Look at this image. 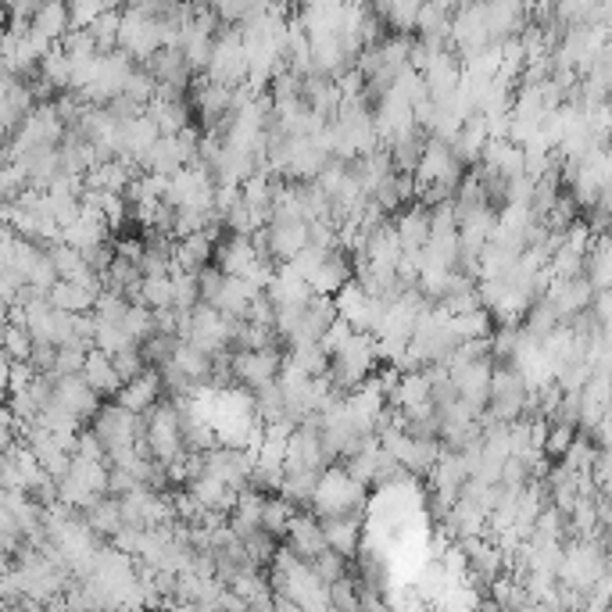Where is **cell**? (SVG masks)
Wrapping results in <instances>:
<instances>
[{
  "instance_id": "47",
  "label": "cell",
  "mask_w": 612,
  "mask_h": 612,
  "mask_svg": "<svg viewBox=\"0 0 612 612\" xmlns=\"http://www.w3.org/2000/svg\"><path fill=\"white\" fill-rule=\"evenodd\" d=\"M72 459H83V462H104V448L90 430H79L76 434V448H72Z\"/></svg>"
},
{
  "instance_id": "51",
  "label": "cell",
  "mask_w": 612,
  "mask_h": 612,
  "mask_svg": "<svg viewBox=\"0 0 612 612\" xmlns=\"http://www.w3.org/2000/svg\"><path fill=\"white\" fill-rule=\"evenodd\" d=\"M4 333H8V319L0 315V344H4Z\"/></svg>"
},
{
  "instance_id": "24",
  "label": "cell",
  "mask_w": 612,
  "mask_h": 612,
  "mask_svg": "<svg viewBox=\"0 0 612 612\" xmlns=\"http://www.w3.org/2000/svg\"><path fill=\"white\" fill-rule=\"evenodd\" d=\"M158 136H162V133H158V126H154L147 115L126 122V126H122V158H119V162H133L136 165L154 144H158Z\"/></svg>"
},
{
  "instance_id": "43",
  "label": "cell",
  "mask_w": 612,
  "mask_h": 612,
  "mask_svg": "<svg viewBox=\"0 0 612 612\" xmlns=\"http://www.w3.org/2000/svg\"><path fill=\"white\" fill-rule=\"evenodd\" d=\"M308 566H312L315 577H319L326 587H330V584H337V580H344V566H348V559H340L337 552H330V548H326V552H323V555H315V559L308 562Z\"/></svg>"
},
{
  "instance_id": "32",
  "label": "cell",
  "mask_w": 612,
  "mask_h": 612,
  "mask_svg": "<svg viewBox=\"0 0 612 612\" xmlns=\"http://www.w3.org/2000/svg\"><path fill=\"white\" fill-rule=\"evenodd\" d=\"M448 527L459 537H480V530L487 527V512L480 509V505L469 502V498H459V502L448 509Z\"/></svg>"
},
{
  "instance_id": "49",
  "label": "cell",
  "mask_w": 612,
  "mask_h": 612,
  "mask_svg": "<svg viewBox=\"0 0 612 612\" xmlns=\"http://www.w3.org/2000/svg\"><path fill=\"white\" fill-rule=\"evenodd\" d=\"M8 373H11V362L4 358V351H0V398L8 394Z\"/></svg>"
},
{
  "instance_id": "46",
  "label": "cell",
  "mask_w": 612,
  "mask_h": 612,
  "mask_svg": "<svg viewBox=\"0 0 612 612\" xmlns=\"http://www.w3.org/2000/svg\"><path fill=\"white\" fill-rule=\"evenodd\" d=\"M323 258H326V251H319V247H312V244H308V247H301L298 255L290 258L287 265H290V269H294V272H298L301 280L308 283V276H312V272L319 269V262H323Z\"/></svg>"
},
{
  "instance_id": "29",
  "label": "cell",
  "mask_w": 612,
  "mask_h": 612,
  "mask_svg": "<svg viewBox=\"0 0 612 612\" xmlns=\"http://www.w3.org/2000/svg\"><path fill=\"white\" fill-rule=\"evenodd\" d=\"M33 108H36V101H33V90H29V83L15 79V86H11L8 94L0 97V126L15 133V129L22 126V119H26Z\"/></svg>"
},
{
  "instance_id": "22",
  "label": "cell",
  "mask_w": 612,
  "mask_h": 612,
  "mask_svg": "<svg viewBox=\"0 0 612 612\" xmlns=\"http://www.w3.org/2000/svg\"><path fill=\"white\" fill-rule=\"evenodd\" d=\"M333 319H337V308H333V298H319V294H312V301H308L305 312H301L298 337L290 340V344H298V340H308V344H319V337H323V333L330 330Z\"/></svg>"
},
{
  "instance_id": "12",
  "label": "cell",
  "mask_w": 612,
  "mask_h": 612,
  "mask_svg": "<svg viewBox=\"0 0 612 612\" xmlns=\"http://www.w3.org/2000/svg\"><path fill=\"white\" fill-rule=\"evenodd\" d=\"M215 244H219V230H204V233H194V237H183L176 240L172 247V262H169V276L183 272V276H197L201 269L212 265V255H215Z\"/></svg>"
},
{
  "instance_id": "34",
  "label": "cell",
  "mask_w": 612,
  "mask_h": 612,
  "mask_svg": "<svg viewBox=\"0 0 612 612\" xmlns=\"http://www.w3.org/2000/svg\"><path fill=\"white\" fill-rule=\"evenodd\" d=\"M448 326L462 344V340H487L491 337L494 319L487 308H476V312H466V315H448Z\"/></svg>"
},
{
  "instance_id": "30",
  "label": "cell",
  "mask_w": 612,
  "mask_h": 612,
  "mask_svg": "<svg viewBox=\"0 0 612 612\" xmlns=\"http://www.w3.org/2000/svg\"><path fill=\"white\" fill-rule=\"evenodd\" d=\"M451 15H455V8H451V4H419L416 33L423 36V40H444V43H448Z\"/></svg>"
},
{
  "instance_id": "48",
  "label": "cell",
  "mask_w": 612,
  "mask_h": 612,
  "mask_svg": "<svg viewBox=\"0 0 612 612\" xmlns=\"http://www.w3.org/2000/svg\"><path fill=\"white\" fill-rule=\"evenodd\" d=\"M351 333H355V330H351V326L344 323V319H333V326H330V330H326L323 337H319V348H323L326 355H333V351H337L340 344H348V337H351Z\"/></svg>"
},
{
  "instance_id": "10",
  "label": "cell",
  "mask_w": 612,
  "mask_h": 612,
  "mask_svg": "<svg viewBox=\"0 0 612 612\" xmlns=\"http://www.w3.org/2000/svg\"><path fill=\"white\" fill-rule=\"evenodd\" d=\"M541 298L552 305V312L559 315V323H570V319L587 312V305L595 298V290H591V283H587L584 276H577V280H548Z\"/></svg>"
},
{
  "instance_id": "20",
  "label": "cell",
  "mask_w": 612,
  "mask_h": 612,
  "mask_svg": "<svg viewBox=\"0 0 612 612\" xmlns=\"http://www.w3.org/2000/svg\"><path fill=\"white\" fill-rule=\"evenodd\" d=\"M283 366H290L294 373L308 376V380H323V376H330V355H326V351L319 348V344L298 340V344H287Z\"/></svg>"
},
{
  "instance_id": "1",
  "label": "cell",
  "mask_w": 612,
  "mask_h": 612,
  "mask_svg": "<svg viewBox=\"0 0 612 612\" xmlns=\"http://www.w3.org/2000/svg\"><path fill=\"white\" fill-rule=\"evenodd\" d=\"M487 416L494 423H516V419H534V394L519 380L512 366H494L491 394H487Z\"/></svg>"
},
{
  "instance_id": "27",
  "label": "cell",
  "mask_w": 612,
  "mask_h": 612,
  "mask_svg": "<svg viewBox=\"0 0 612 612\" xmlns=\"http://www.w3.org/2000/svg\"><path fill=\"white\" fill-rule=\"evenodd\" d=\"M172 369H179V373L187 376L194 387H201V383L212 380V369H215V358L204 355V351H197L194 344H176V351H172Z\"/></svg>"
},
{
  "instance_id": "4",
  "label": "cell",
  "mask_w": 612,
  "mask_h": 612,
  "mask_svg": "<svg viewBox=\"0 0 612 612\" xmlns=\"http://www.w3.org/2000/svg\"><path fill=\"white\" fill-rule=\"evenodd\" d=\"M144 419V441L151 451V462L169 466L172 459L183 455V437H179V416L172 401H158Z\"/></svg>"
},
{
  "instance_id": "2",
  "label": "cell",
  "mask_w": 612,
  "mask_h": 612,
  "mask_svg": "<svg viewBox=\"0 0 612 612\" xmlns=\"http://www.w3.org/2000/svg\"><path fill=\"white\" fill-rule=\"evenodd\" d=\"M315 516H358L366 505V487L355 484L340 466H330L319 476V487L312 494Z\"/></svg>"
},
{
  "instance_id": "39",
  "label": "cell",
  "mask_w": 612,
  "mask_h": 612,
  "mask_svg": "<svg viewBox=\"0 0 612 612\" xmlns=\"http://www.w3.org/2000/svg\"><path fill=\"white\" fill-rule=\"evenodd\" d=\"M154 90H158V83L151 79V72L147 68H140L136 65L133 72L126 76V83H122V97H129V101H136V104H151L154 101Z\"/></svg>"
},
{
  "instance_id": "3",
  "label": "cell",
  "mask_w": 612,
  "mask_h": 612,
  "mask_svg": "<svg viewBox=\"0 0 612 612\" xmlns=\"http://www.w3.org/2000/svg\"><path fill=\"white\" fill-rule=\"evenodd\" d=\"M204 79L226 86V90L247 86V54H244V43H240L237 26H222L219 33H215L212 61H208Z\"/></svg>"
},
{
  "instance_id": "25",
  "label": "cell",
  "mask_w": 612,
  "mask_h": 612,
  "mask_svg": "<svg viewBox=\"0 0 612 612\" xmlns=\"http://www.w3.org/2000/svg\"><path fill=\"white\" fill-rule=\"evenodd\" d=\"M79 376H83V383L97 394V398L119 394V387H122V380L115 376V369H111V358L101 355V351H86V362H83V369H79Z\"/></svg>"
},
{
  "instance_id": "36",
  "label": "cell",
  "mask_w": 612,
  "mask_h": 612,
  "mask_svg": "<svg viewBox=\"0 0 612 612\" xmlns=\"http://www.w3.org/2000/svg\"><path fill=\"white\" fill-rule=\"evenodd\" d=\"M136 305L151 308V312L172 308V280H169V276H147V280H140V290H136Z\"/></svg>"
},
{
  "instance_id": "44",
  "label": "cell",
  "mask_w": 612,
  "mask_h": 612,
  "mask_svg": "<svg viewBox=\"0 0 612 612\" xmlns=\"http://www.w3.org/2000/svg\"><path fill=\"white\" fill-rule=\"evenodd\" d=\"M111 369H115V376H119L122 383H129L133 376L144 373V355H140V348H126L119 351V355H111Z\"/></svg>"
},
{
  "instance_id": "5",
  "label": "cell",
  "mask_w": 612,
  "mask_h": 612,
  "mask_svg": "<svg viewBox=\"0 0 612 612\" xmlns=\"http://www.w3.org/2000/svg\"><path fill=\"white\" fill-rule=\"evenodd\" d=\"M233 330H237V319H226V315H219L215 308L208 305H197L194 312H190V333L183 344H194L197 351H204V355H226L233 344Z\"/></svg>"
},
{
  "instance_id": "37",
  "label": "cell",
  "mask_w": 612,
  "mask_h": 612,
  "mask_svg": "<svg viewBox=\"0 0 612 612\" xmlns=\"http://www.w3.org/2000/svg\"><path fill=\"white\" fill-rule=\"evenodd\" d=\"M294 516H298V509H294V505H287L283 498L269 494V498H265V505H262V530L269 537H283Z\"/></svg>"
},
{
  "instance_id": "14",
  "label": "cell",
  "mask_w": 612,
  "mask_h": 612,
  "mask_svg": "<svg viewBox=\"0 0 612 612\" xmlns=\"http://www.w3.org/2000/svg\"><path fill=\"white\" fill-rule=\"evenodd\" d=\"M355 280V262H351V255H344V251H326V258L319 262V269L308 276V287H312V294H319V298H333L340 287H348V283Z\"/></svg>"
},
{
  "instance_id": "33",
  "label": "cell",
  "mask_w": 612,
  "mask_h": 612,
  "mask_svg": "<svg viewBox=\"0 0 612 612\" xmlns=\"http://www.w3.org/2000/svg\"><path fill=\"white\" fill-rule=\"evenodd\" d=\"M86 527H90V534H104V537H115L126 523H122V512H119V502L115 498H101L97 505H90L86 509Z\"/></svg>"
},
{
  "instance_id": "28",
  "label": "cell",
  "mask_w": 612,
  "mask_h": 612,
  "mask_svg": "<svg viewBox=\"0 0 612 612\" xmlns=\"http://www.w3.org/2000/svg\"><path fill=\"white\" fill-rule=\"evenodd\" d=\"M68 8L65 4H40V11L33 15V22H29V33L40 36V40L47 43H61L68 36Z\"/></svg>"
},
{
  "instance_id": "40",
  "label": "cell",
  "mask_w": 612,
  "mask_h": 612,
  "mask_svg": "<svg viewBox=\"0 0 612 612\" xmlns=\"http://www.w3.org/2000/svg\"><path fill=\"white\" fill-rule=\"evenodd\" d=\"M169 280H172V312H190V308L201 305V298H197V276L176 272Z\"/></svg>"
},
{
  "instance_id": "38",
  "label": "cell",
  "mask_w": 612,
  "mask_h": 612,
  "mask_svg": "<svg viewBox=\"0 0 612 612\" xmlns=\"http://www.w3.org/2000/svg\"><path fill=\"white\" fill-rule=\"evenodd\" d=\"M119 326L129 333V340H133V344H144V340L154 333V312H151V308H144V305H129Z\"/></svg>"
},
{
  "instance_id": "45",
  "label": "cell",
  "mask_w": 612,
  "mask_h": 612,
  "mask_svg": "<svg viewBox=\"0 0 612 612\" xmlns=\"http://www.w3.org/2000/svg\"><path fill=\"white\" fill-rule=\"evenodd\" d=\"M111 4H101V0H86V4H68V26L72 29H86L97 15H104Z\"/></svg>"
},
{
  "instance_id": "15",
  "label": "cell",
  "mask_w": 612,
  "mask_h": 612,
  "mask_svg": "<svg viewBox=\"0 0 612 612\" xmlns=\"http://www.w3.org/2000/svg\"><path fill=\"white\" fill-rule=\"evenodd\" d=\"M162 401V380L154 369H144L140 376H133L129 383H122L119 394H115V405L126 408L129 416H147L154 405Z\"/></svg>"
},
{
  "instance_id": "21",
  "label": "cell",
  "mask_w": 612,
  "mask_h": 612,
  "mask_svg": "<svg viewBox=\"0 0 612 612\" xmlns=\"http://www.w3.org/2000/svg\"><path fill=\"white\" fill-rule=\"evenodd\" d=\"M391 226H394V237H398L401 251H419V247L430 240V212H426V208H419V204L405 208V212H401Z\"/></svg>"
},
{
  "instance_id": "31",
  "label": "cell",
  "mask_w": 612,
  "mask_h": 612,
  "mask_svg": "<svg viewBox=\"0 0 612 612\" xmlns=\"http://www.w3.org/2000/svg\"><path fill=\"white\" fill-rule=\"evenodd\" d=\"M47 301H51V308H58V312H68V315H83V312H94V294L83 287H76V283H54L51 294H47Z\"/></svg>"
},
{
  "instance_id": "26",
  "label": "cell",
  "mask_w": 612,
  "mask_h": 612,
  "mask_svg": "<svg viewBox=\"0 0 612 612\" xmlns=\"http://www.w3.org/2000/svg\"><path fill=\"white\" fill-rule=\"evenodd\" d=\"M190 111H194L190 101H158V97H154V101L147 104V119L158 126L162 136H176L187 126H194V122H190Z\"/></svg>"
},
{
  "instance_id": "8",
  "label": "cell",
  "mask_w": 612,
  "mask_h": 612,
  "mask_svg": "<svg viewBox=\"0 0 612 612\" xmlns=\"http://www.w3.org/2000/svg\"><path fill=\"white\" fill-rule=\"evenodd\" d=\"M204 459V476H212L219 484H226L230 491H240L251 480V466L255 455H247L244 448H212L201 455Z\"/></svg>"
},
{
  "instance_id": "50",
  "label": "cell",
  "mask_w": 612,
  "mask_h": 612,
  "mask_svg": "<svg viewBox=\"0 0 612 612\" xmlns=\"http://www.w3.org/2000/svg\"><path fill=\"white\" fill-rule=\"evenodd\" d=\"M4 147H8V129L0 126V154H4Z\"/></svg>"
},
{
  "instance_id": "18",
  "label": "cell",
  "mask_w": 612,
  "mask_h": 612,
  "mask_svg": "<svg viewBox=\"0 0 612 612\" xmlns=\"http://www.w3.org/2000/svg\"><path fill=\"white\" fill-rule=\"evenodd\" d=\"M187 162H190V154L176 144V136H158V144H154L151 151L136 162V169H144L147 176L169 179V176H176V172L183 169Z\"/></svg>"
},
{
  "instance_id": "41",
  "label": "cell",
  "mask_w": 612,
  "mask_h": 612,
  "mask_svg": "<svg viewBox=\"0 0 612 612\" xmlns=\"http://www.w3.org/2000/svg\"><path fill=\"white\" fill-rule=\"evenodd\" d=\"M577 441V430L573 426H562V423H548V434H544V444H541V455L544 459H562L566 448Z\"/></svg>"
},
{
  "instance_id": "6",
  "label": "cell",
  "mask_w": 612,
  "mask_h": 612,
  "mask_svg": "<svg viewBox=\"0 0 612 612\" xmlns=\"http://www.w3.org/2000/svg\"><path fill=\"white\" fill-rule=\"evenodd\" d=\"M90 434L101 441L104 455L126 451V448H133L136 434H144V419L129 416L126 408H119V405H101L97 408V416L90 419Z\"/></svg>"
},
{
  "instance_id": "35",
  "label": "cell",
  "mask_w": 612,
  "mask_h": 612,
  "mask_svg": "<svg viewBox=\"0 0 612 612\" xmlns=\"http://www.w3.org/2000/svg\"><path fill=\"white\" fill-rule=\"evenodd\" d=\"M119 22H122V8H108L104 15H97L90 26H86V33L94 36L97 43V54H108L119 47Z\"/></svg>"
},
{
  "instance_id": "16",
  "label": "cell",
  "mask_w": 612,
  "mask_h": 612,
  "mask_svg": "<svg viewBox=\"0 0 612 612\" xmlns=\"http://www.w3.org/2000/svg\"><path fill=\"white\" fill-rule=\"evenodd\" d=\"M423 83H426V97H430L434 104L455 94V90H459V83H462V61H459V54L451 51V47L444 54H437V58L426 65Z\"/></svg>"
},
{
  "instance_id": "23",
  "label": "cell",
  "mask_w": 612,
  "mask_h": 612,
  "mask_svg": "<svg viewBox=\"0 0 612 612\" xmlns=\"http://www.w3.org/2000/svg\"><path fill=\"white\" fill-rule=\"evenodd\" d=\"M319 527H323L326 548L337 552L340 559H351L358 552V516H323Z\"/></svg>"
},
{
  "instance_id": "13",
  "label": "cell",
  "mask_w": 612,
  "mask_h": 612,
  "mask_svg": "<svg viewBox=\"0 0 612 612\" xmlns=\"http://www.w3.org/2000/svg\"><path fill=\"white\" fill-rule=\"evenodd\" d=\"M301 247H308V222L301 219H269L265 226V255L269 262H290Z\"/></svg>"
},
{
  "instance_id": "42",
  "label": "cell",
  "mask_w": 612,
  "mask_h": 612,
  "mask_svg": "<svg viewBox=\"0 0 612 612\" xmlns=\"http://www.w3.org/2000/svg\"><path fill=\"white\" fill-rule=\"evenodd\" d=\"M0 351H4V358H8V362H29V355H33V337H29L22 326L8 323V333H4Z\"/></svg>"
},
{
  "instance_id": "52",
  "label": "cell",
  "mask_w": 612,
  "mask_h": 612,
  "mask_svg": "<svg viewBox=\"0 0 612 612\" xmlns=\"http://www.w3.org/2000/svg\"><path fill=\"white\" fill-rule=\"evenodd\" d=\"M0 233H4V226H0Z\"/></svg>"
},
{
  "instance_id": "11",
  "label": "cell",
  "mask_w": 612,
  "mask_h": 612,
  "mask_svg": "<svg viewBox=\"0 0 612 612\" xmlns=\"http://www.w3.org/2000/svg\"><path fill=\"white\" fill-rule=\"evenodd\" d=\"M51 401L61 408V412H68V416L76 419L79 426L90 423V419L97 416V408H101V398L86 387L83 376H61V380H54Z\"/></svg>"
},
{
  "instance_id": "17",
  "label": "cell",
  "mask_w": 612,
  "mask_h": 612,
  "mask_svg": "<svg viewBox=\"0 0 612 612\" xmlns=\"http://www.w3.org/2000/svg\"><path fill=\"white\" fill-rule=\"evenodd\" d=\"M255 262H258V251H255V244H251V237H237V233H230L226 240L215 244L212 265L222 272V276L240 280L244 272H251V265Z\"/></svg>"
},
{
  "instance_id": "7",
  "label": "cell",
  "mask_w": 612,
  "mask_h": 612,
  "mask_svg": "<svg viewBox=\"0 0 612 612\" xmlns=\"http://www.w3.org/2000/svg\"><path fill=\"white\" fill-rule=\"evenodd\" d=\"M280 369H283L280 348H269V351H233V355H230L233 383H237V387H244V391H258V387H269V383H276Z\"/></svg>"
},
{
  "instance_id": "9",
  "label": "cell",
  "mask_w": 612,
  "mask_h": 612,
  "mask_svg": "<svg viewBox=\"0 0 612 612\" xmlns=\"http://www.w3.org/2000/svg\"><path fill=\"white\" fill-rule=\"evenodd\" d=\"M491 376H494V362L491 358H476L469 366L448 369V380L455 383V394L459 401H466L476 412H487V394H491Z\"/></svg>"
},
{
  "instance_id": "19",
  "label": "cell",
  "mask_w": 612,
  "mask_h": 612,
  "mask_svg": "<svg viewBox=\"0 0 612 612\" xmlns=\"http://www.w3.org/2000/svg\"><path fill=\"white\" fill-rule=\"evenodd\" d=\"M287 537H290V552L298 555V559L312 562L315 555L326 552V537H323V527H319V519L315 516H294L287 527Z\"/></svg>"
}]
</instances>
